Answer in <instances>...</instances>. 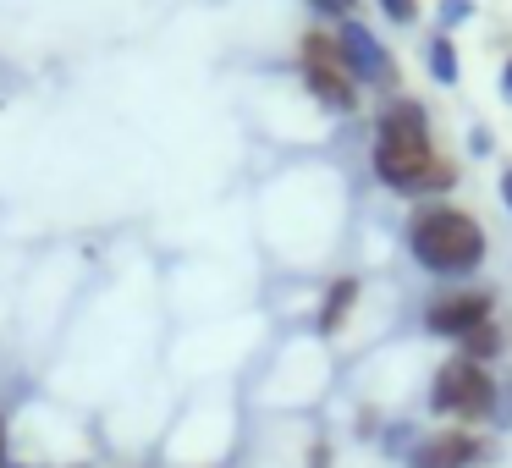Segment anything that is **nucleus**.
Segmentation results:
<instances>
[{
    "label": "nucleus",
    "mask_w": 512,
    "mask_h": 468,
    "mask_svg": "<svg viewBox=\"0 0 512 468\" xmlns=\"http://www.w3.org/2000/svg\"><path fill=\"white\" fill-rule=\"evenodd\" d=\"M430 72H435V83H446V89L457 83V45H452V34H435L430 39Z\"/></svg>",
    "instance_id": "nucleus-10"
},
{
    "label": "nucleus",
    "mask_w": 512,
    "mask_h": 468,
    "mask_svg": "<svg viewBox=\"0 0 512 468\" xmlns=\"http://www.w3.org/2000/svg\"><path fill=\"white\" fill-rule=\"evenodd\" d=\"M485 226L457 204H419L408 221V254L435 276H468L485 265Z\"/></svg>",
    "instance_id": "nucleus-2"
},
{
    "label": "nucleus",
    "mask_w": 512,
    "mask_h": 468,
    "mask_svg": "<svg viewBox=\"0 0 512 468\" xmlns=\"http://www.w3.org/2000/svg\"><path fill=\"white\" fill-rule=\"evenodd\" d=\"M336 39H342V50H347V67H353V78H358V83H391V78H397V61H391L386 50L375 45V34H369V28L347 23Z\"/></svg>",
    "instance_id": "nucleus-7"
},
{
    "label": "nucleus",
    "mask_w": 512,
    "mask_h": 468,
    "mask_svg": "<svg viewBox=\"0 0 512 468\" xmlns=\"http://www.w3.org/2000/svg\"><path fill=\"white\" fill-rule=\"evenodd\" d=\"M501 204H507V210H512V166L501 171Z\"/></svg>",
    "instance_id": "nucleus-16"
},
{
    "label": "nucleus",
    "mask_w": 512,
    "mask_h": 468,
    "mask_svg": "<svg viewBox=\"0 0 512 468\" xmlns=\"http://www.w3.org/2000/svg\"><path fill=\"white\" fill-rule=\"evenodd\" d=\"M375 177L397 193H430V188H452L457 171L435 155L430 144V122L424 105L397 100L375 127Z\"/></svg>",
    "instance_id": "nucleus-1"
},
{
    "label": "nucleus",
    "mask_w": 512,
    "mask_h": 468,
    "mask_svg": "<svg viewBox=\"0 0 512 468\" xmlns=\"http://www.w3.org/2000/svg\"><path fill=\"white\" fill-rule=\"evenodd\" d=\"M457 347H463V358H479V364H490V358L501 353V331H496V320H485L479 331H468Z\"/></svg>",
    "instance_id": "nucleus-9"
},
{
    "label": "nucleus",
    "mask_w": 512,
    "mask_h": 468,
    "mask_svg": "<svg viewBox=\"0 0 512 468\" xmlns=\"http://www.w3.org/2000/svg\"><path fill=\"white\" fill-rule=\"evenodd\" d=\"M320 12H353V0H314Z\"/></svg>",
    "instance_id": "nucleus-15"
},
{
    "label": "nucleus",
    "mask_w": 512,
    "mask_h": 468,
    "mask_svg": "<svg viewBox=\"0 0 512 468\" xmlns=\"http://www.w3.org/2000/svg\"><path fill=\"white\" fill-rule=\"evenodd\" d=\"M298 67H303V83L314 89L320 105H331V111H353L358 105V78H353V67H347V50L336 34H325V28L303 34Z\"/></svg>",
    "instance_id": "nucleus-4"
},
{
    "label": "nucleus",
    "mask_w": 512,
    "mask_h": 468,
    "mask_svg": "<svg viewBox=\"0 0 512 468\" xmlns=\"http://www.w3.org/2000/svg\"><path fill=\"white\" fill-rule=\"evenodd\" d=\"M6 468H28V463H6Z\"/></svg>",
    "instance_id": "nucleus-18"
},
{
    "label": "nucleus",
    "mask_w": 512,
    "mask_h": 468,
    "mask_svg": "<svg viewBox=\"0 0 512 468\" xmlns=\"http://www.w3.org/2000/svg\"><path fill=\"white\" fill-rule=\"evenodd\" d=\"M441 12H446V23H463V17H474V6L468 0H446Z\"/></svg>",
    "instance_id": "nucleus-12"
},
{
    "label": "nucleus",
    "mask_w": 512,
    "mask_h": 468,
    "mask_svg": "<svg viewBox=\"0 0 512 468\" xmlns=\"http://www.w3.org/2000/svg\"><path fill=\"white\" fill-rule=\"evenodd\" d=\"M474 463H485V441L468 430H441L430 441H419V452H413V468H474Z\"/></svg>",
    "instance_id": "nucleus-6"
},
{
    "label": "nucleus",
    "mask_w": 512,
    "mask_h": 468,
    "mask_svg": "<svg viewBox=\"0 0 512 468\" xmlns=\"http://www.w3.org/2000/svg\"><path fill=\"white\" fill-rule=\"evenodd\" d=\"M501 94H507V100H512V61H507V67H501Z\"/></svg>",
    "instance_id": "nucleus-17"
},
{
    "label": "nucleus",
    "mask_w": 512,
    "mask_h": 468,
    "mask_svg": "<svg viewBox=\"0 0 512 468\" xmlns=\"http://www.w3.org/2000/svg\"><path fill=\"white\" fill-rule=\"evenodd\" d=\"M380 12L391 23H419V0H380Z\"/></svg>",
    "instance_id": "nucleus-11"
},
{
    "label": "nucleus",
    "mask_w": 512,
    "mask_h": 468,
    "mask_svg": "<svg viewBox=\"0 0 512 468\" xmlns=\"http://www.w3.org/2000/svg\"><path fill=\"white\" fill-rule=\"evenodd\" d=\"M12 463V441H6V413H0V468Z\"/></svg>",
    "instance_id": "nucleus-14"
},
{
    "label": "nucleus",
    "mask_w": 512,
    "mask_h": 468,
    "mask_svg": "<svg viewBox=\"0 0 512 468\" xmlns=\"http://www.w3.org/2000/svg\"><path fill=\"white\" fill-rule=\"evenodd\" d=\"M353 309H358V276H336L325 287V303H320V336H336Z\"/></svg>",
    "instance_id": "nucleus-8"
},
{
    "label": "nucleus",
    "mask_w": 512,
    "mask_h": 468,
    "mask_svg": "<svg viewBox=\"0 0 512 468\" xmlns=\"http://www.w3.org/2000/svg\"><path fill=\"white\" fill-rule=\"evenodd\" d=\"M496 375H490V364H479V358H446L441 369H435L430 380V413H446V419L457 424H485L490 413H496Z\"/></svg>",
    "instance_id": "nucleus-3"
},
{
    "label": "nucleus",
    "mask_w": 512,
    "mask_h": 468,
    "mask_svg": "<svg viewBox=\"0 0 512 468\" xmlns=\"http://www.w3.org/2000/svg\"><path fill=\"white\" fill-rule=\"evenodd\" d=\"M490 292H474V287H463V292H441V298L424 309V325H430V336H452V342H463L468 331H479V325L490 320Z\"/></svg>",
    "instance_id": "nucleus-5"
},
{
    "label": "nucleus",
    "mask_w": 512,
    "mask_h": 468,
    "mask_svg": "<svg viewBox=\"0 0 512 468\" xmlns=\"http://www.w3.org/2000/svg\"><path fill=\"white\" fill-rule=\"evenodd\" d=\"M468 144H474V155H490V133H485V127H474V133H468Z\"/></svg>",
    "instance_id": "nucleus-13"
}]
</instances>
